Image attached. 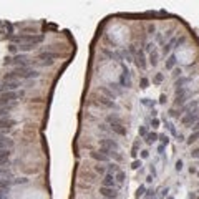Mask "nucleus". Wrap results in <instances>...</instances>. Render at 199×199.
I'll return each instance as SVG.
<instances>
[{"instance_id": "a19ab883", "label": "nucleus", "mask_w": 199, "mask_h": 199, "mask_svg": "<svg viewBox=\"0 0 199 199\" xmlns=\"http://www.w3.org/2000/svg\"><path fill=\"white\" fill-rule=\"evenodd\" d=\"M10 52H17V45H10Z\"/></svg>"}, {"instance_id": "72a5a7b5", "label": "nucleus", "mask_w": 199, "mask_h": 199, "mask_svg": "<svg viewBox=\"0 0 199 199\" xmlns=\"http://www.w3.org/2000/svg\"><path fill=\"white\" fill-rule=\"evenodd\" d=\"M95 169H96V173H100V174H105V171H106V169L103 168V166H96Z\"/></svg>"}, {"instance_id": "c85d7f7f", "label": "nucleus", "mask_w": 199, "mask_h": 199, "mask_svg": "<svg viewBox=\"0 0 199 199\" xmlns=\"http://www.w3.org/2000/svg\"><path fill=\"white\" fill-rule=\"evenodd\" d=\"M140 166H141V161H140V159H134V161L131 163V168H133V169H138Z\"/></svg>"}, {"instance_id": "ea45409f", "label": "nucleus", "mask_w": 199, "mask_h": 199, "mask_svg": "<svg viewBox=\"0 0 199 199\" xmlns=\"http://www.w3.org/2000/svg\"><path fill=\"white\" fill-rule=\"evenodd\" d=\"M166 101V95H161V96H159V103H164Z\"/></svg>"}, {"instance_id": "ddd939ff", "label": "nucleus", "mask_w": 199, "mask_h": 199, "mask_svg": "<svg viewBox=\"0 0 199 199\" xmlns=\"http://www.w3.org/2000/svg\"><path fill=\"white\" fill-rule=\"evenodd\" d=\"M136 65L140 66L141 70L146 68V62H144V55H143V52H138V55H136Z\"/></svg>"}, {"instance_id": "6ab92c4d", "label": "nucleus", "mask_w": 199, "mask_h": 199, "mask_svg": "<svg viewBox=\"0 0 199 199\" xmlns=\"http://www.w3.org/2000/svg\"><path fill=\"white\" fill-rule=\"evenodd\" d=\"M191 81V78H181V80H177L176 83H174V86L179 90V86H183V85H186V83H189Z\"/></svg>"}, {"instance_id": "39448f33", "label": "nucleus", "mask_w": 199, "mask_h": 199, "mask_svg": "<svg viewBox=\"0 0 199 199\" xmlns=\"http://www.w3.org/2000/svg\"><path fill=\"white\" fill-rule=\"evenodd\" d=\"M110 128H111V131H113V133L120 134V136H126V134H128L126 126H123L121 121H118V123H111V124H110Z\"/></svg>"}, {"instance_id": "5701e85b", "label": "nucleus", "mask_w": 199, "mask_h": 199, "mask_svg": "<svg viewBox=\"0 0 199 199\" xmlns=\"http://www.w3.org/2000/svg\"><path fill=\"white\" fill-rule=\"evenodd\" d=\"M108 169H110V174H111V173H118V171H121V169L118 168V164H116V163H110V164H108Z\"/></svg>"}, {"instance_id": "20e7f679", "label": "nucleus", "mask_w": 199, "mask_h": 199, "mask_svg": "<svg viewBox=\"0 0 199 199\" xmlns=\"http://www.w3.org/2000/svg\"><path fill=\"white\" fill-rule=\"evenodd\" d=\"M19 86H20V83L17 80L15 81H3L2 86H0V91H2V93H7V91H15Z\"/></svg>"}, {"instance_id": "1a4fd4ad", "label": "nucleus", "mask_w": 199, "mask_h": 199, "mask_svg": "<svg viewBox=\"0 0 199 199\" xmlns=\"http://www.w3.org/2000/svg\"><path fill=\"white\" fill-rule=\"evenodd\" d=\"M12 146H13V141L10 138L3 136V134H0V149H10Z\"/></svg>"}, {"instance_id": "dca6fc26", "label": "nucleus", "mask_w": 199, "mask_h": 199, "mask_svg": "<svg viewBox=\"0 0 199 199\" xmlns=\"http://www.w3.org/2000/svg\"><path fill=\"white\" fill-rule=\"evenodd\" d=\"M13 184V181L10 179H0V191H7Z\"/></svg>"}, {"instance_id": "7c9ffc66", "label": "nucleus", "mask_w": 199, "mask_h": 199, "mask_svg": "<svg viewBox=\"0 0 199 199\" xmlns=\"http://www.w3.org/2000/svg\"><path fill=\"white\" fill-rule=\"evenodd\" d=\"M163 78H164V76H163V73H158V75L154 76V80H153V81H154V83H161Z\"/></svg>"}, {"instance_id": "aec40b11", "label": "nucleus", "mask_w": 199, "mask_h": 199, "mask_svg": "<svg viewBox=\"0 0 199 199\" xmlns=\"http://www.w3.org/2000/svg\"><path fill=\"white\" fill-rule=\"evenodd\" d=\"M197 140H199V131H194V133L187 138V144H193L194 141H197Z\"/></svg>"}, {"instance_id": "37998d69", "label": "nucleus", "mask_w": 199, "mask_h": 199, "mask_svg": "<svg viewBox=\"0 0 199 199\" xmlns=\"http://www.w3.org/2000/svg\"><path fill=\"white\" fill-rule=\"evenodd\" d=\"M189 173H191V174L196 173V168H194V166H191V168H189Z\"/></svg>"}, {"instance_id": "4be33fe9", "label": "nucleus", "mask_w": 199, "mask_h": 199, "mask_svg": "<svg viewBox=\"0 0 199 199\" xmlns=\"http://www.w3.org/2000/svg\"><path fill=\"white\" fill-rule=\"evenodd\" d=\"M149 62H151L153 66H156V63H158V52H153L151 55H149Z\"/></svg>"}, {"instance_id": "6e6552de", "label": "nucleus", "mask_w": 199, "mask_h": 199, "mask_svg": "<svg viewBox=\"0 0 199 199\" xmlns=\"http://www.w3.org/2000/svg\"><path fill=\"white\" fill-rule=\"evenodd\" d=\"M15 120L8 118V116H5V118H0V130H10V128L15 126Z\"/></svg>"}, {"instance_id": "f03ea898", "label": "nucleus", "mask_w": 199, "mask_h": 199, "mask_svg": "<svg viewBox=\"0 0 199 199\" xmlns=\"http://www.w3.org/2000/svg\"><path fill=\"white\" fill-rule=\"evenodd\" d=\"M197 121H199V111L186 113V115H184L183 118H181V123H183L184 126H191V128H193Z\"/></svg>"}, {"instance_id": "f8f14e48", "label": "nucleus", "mask_w": 199, "mask_h": 199, "mask_svg": "<svg viewBox=\"0 0 199 199\" xmlns=\"http://www.w3.org/2000/svg\"><path fill=\"white\" fill-rule=\"evenodd\" d=\"M91 158L96 159V161H101V163L108 161V154H105L101 149H100V151H93V153H91Z\"/></svg>"}, {"instance_id": "423d86ee", "label": "nucleus", "mask_w": 199, "mask_h": 199, "mask_svg": "<svg viewBox=\"0 0 199 199\" xmlns=\"http://www.w3.org/2000/svg\"><path fill=\"white\" fill-rule=\"evenodd\" d=\"M0 100H2L5 105H8V103L19 100V93H15V91H7V93H2V95H0Z\"/></svg>"}, {"instance_id": "2f4dec72", "label": "nucleus", "mask_w": 199, "mask_h": 199, "mask_svg": "<svg viewBox=\"0 0 199 199\" xmlns=\"http://www.w3.org/2000/svg\"><path fill=\"white\" fill-rule=\"evenodd\" d=\"M159 140L163 141V144H168V143H169V138L166 136V134H163V136H159Z\"/></svg>"}, {"instance_id": "c9c22d12", "label": "nucleus", "mask_w": 199, "mask_h": 199, "mask_svg": "<svg viewBox=\"0 0 199 199\" xmlns=\"http://www.w3.org/2000/svg\"><path fill=\"white\" fill-rule=\"evenodd\" d=\"M151 124H153V128H158V126H159V120H158V118H154Z\"/></svg>"}, {"instance_id": "bb28decb", "label": "nucleus", "mask_w": 199, "mask_h": 199, "mask_svg": "<svg viewBox=\"0 0 199 199\" xmlns=\"http://www.w3.org/2000/svg\"><path fill=\"white\" fill-rule=\"evenodd\" d=\"M8 110H10V106H3V108H0V118H5V116L8 115Z\"/></svg>"}, {"instance_id": "49530a36", "label": "nucleus", "mask_w": 199, "mask_h": 199, "mask_svg": "<svg viewBox=\"0 0 199 199\" xmlns=\"http://www.w3.org/2000/svg\"><path fill=\"white\" fill-rule=\"evenodd\" d=\"M197 176H199V173H197Z\"/></svg>"}, {"instance_id": "4c0bfd02", "label": "nucleus", "mask_w": 199, "mask_h": 199, "mask_svg": "<svg viewBox=\"0 0 199 199\" xmlns=\"http://www.w3.org/2000/svg\"><path fill=\"white\" fill-rule=\"evenodd\" d=\"M191 156H193V158H199V148H197V149H194V151L191 153Z\"/></svg>"}, {"instance_id": "c03bdc74", "label": "nucleus", "mask_w": 199, "mask_h": 199, "mask_svg": "<svg viewBox=\"0 0 199 199\" xmlns=\"http://www.w3.org/2000/svg\"><path fill=\"white\" fill-rule=\"evenodd\" d=\"M168 199H173V197H168Z\"/></svg>"}, {"instance_id": "a878e982", "label": "nucleus", "mask_w": 199, "mask_h": 199, "mask_svg": "<svg viewBox=\"0 0 199 199\" xmlns=\"http://www.w3.org/2000/svg\"><path fill=\"white\" fill-rule=\"evenodd\" d=\"M124 177H126V176H124V173H123V171H118V173H116V177H115V179L118 181V183H124Z\"/></svg>"}, {"instance_id": "0eeeda50", "label": "nucleus", "mask_w": 199, "mask_h": 199, "mask_svg": "<svg viewBox=\"0 0 199 199\" xmlns=\"http://www.w3.org/2000/svg\"><path fill=\"white\" fill-rule=\"evenodd\" d=\"M5 63H13V65H20V66H25L27 65V56L25 55H19L15 58H5Z\"/></svg>"}, {"instance_id": "2eb2a0df", "label": "nucleus", "mask_w": 199, "mask_h": 199, "mask_svg": "<svg viewBox=\"0 0 199 199\" xmlns=\"http://www.w3.org/2000/svg\"><path fill=\"white\" fill-rule=\"evenodd\" d=\"M40 58L45 60V62L48 60V63H52L55 58H58V55H56V53H47V52H45V53H42V55H40Z\"/></svg>"}, {"instance_id": "a18cd8bd", "label": "nucleus", "mask_w": 199, "mask_h": 199, "mask_svg": "<svg viewBox=\"0 0 199 199\" xmlns=\"http://www.w3.org/2000/svg\"><path fill=\"white\" fill-rule=\"evenodd\" d=\"M196 199H199V196H197V197H196Z\"/></svg>"}, {"instance_id": "9d476101", "label": "nucleus", "mask_w": 199, "mask_h": 199, "mask_svg": "<svg viewBox=\"0 0 199 199\" xmlns=\"http://www.w3.org/2000/svg\"><path fill=\"white\" fill-rule=\"evenodd\" d=\"M10 159V149H0V168L5 166Z\"/></svg>"}, {"instance_id": "473e14b6", "label": "nucleus", "mask_w": 199, "mask_h": 199, "mask_svg": "<svg viewBox=\"0 0 199 199\" xmlns=\"http://www.w3.org/2000/svg\"><path fill=\"white\" fill-rule=\"evenodd\" d=\"M181 169H183V161L177 159V161H176V171H181Z\"/></svg>"}, {"instance_id": "f257e3e1", "label": "nucleus", "mask_w": 199, "mask_h": 199, "mask_svg": "<svg viewBox=\"0 0 199 199\" xmlns=\"http://www.w3.org/2000/svg\"><path fill=\"white\" fill-rule=\"evenodd\" d=\"M100 146H101V151L105 153V154H108V156H110V153L118 151V149H120L118 143H116V141H113V140H101Z\"/></svg>"}, {"instance_id": "412c9836", "label": "nucleus", "mask_w": 199, "mask_h": 199, "mask_svg": "<svg viewBox=\"0 0 199 199\" xmlns=\"http://www.w3.org/2000/svg\"><path fill=\"white\" fill-rule=\"evenodd\" d=\"M0 176H2V179H7V176H10V169L2 166V168H0Z\"/></svg>"}, {"instance_id": "b1692460", "label": "nucleus", "mask_w": 199, "mask_h": 199, "mask_svg": "<svg viewBox=\"0 0 199 199\" xmlns=\"http://www.w3.org/2000/svg\"><path fill=\"white\" fill-rule=\"evenodd\" d=\"M138 146H140V141H134L133 149H131V156H133V158H136L138 156Z\"/></svg>"}, {"instance_id": "c756f323", "label": "nucleus", "mask_w": 199, "mask_h": 199, "mask_svg": "<svg viewBox=\"0 0 199 199\" xmlns=\"http://www.w3.org/2000/svg\"><path fill=\"white\" fill-rule=\"evenodd\" d=\"M140 136H144V138L148 136V130H146V126H141V128H140Z\"/></svg>"}, {"instance_id": "e433bc0d", "label": "nucleus", "mask_w": 199, "mask_h": 199, "mask_svg": "<svg viewBox=\"0 0 199 199\" xmlns=\"http://www.w3.org/2000/svg\"><path fill=\"white\" fill-rule=\"evenodd\" d=\"M166 126H168V128H169V131H171V133H173V134H176V130H174V126H173V124H171V123H168V124H166Z\"/></svg>"}, {"instance_id": "cd10ccee", "label": "nucleus", "mask_w": 199, "mask_h": 199, "mask_svg": "<svg viewBox=\"0 0 199 199\" xmlns=\"http://www.w3.org/2000/svg\"><path fill=\"white\" fill-rule=\"evenodd\" d=\"M144 191H146V187H144L143 184H141V186L138 187V191H136V196H138V197H141V196L144 194Z\"/></svg>"}, {"instance_id": "7ed1b4c3", "label": "nucleus", "mask_w": 199, "mask_h": 199, "mask_svg": "<svg viewBox=\"0 0 199 199\" xmlns=\"http://www.w3.org/2000/svg\"><path fill=\"white\" fill-rule=\"evenodd\" d=\"M100 193H101V196L106 197V199H118V191H116L115 187H105V186H101V187H100Z\"/></svg>"}, {"instance_id": "f704fd0d", "label": "nucleus", "mask_w": 199, "mask_h": 199, "mask_svg": "<svg viewBox=\"0 0 199 199\" xmlns=\"http://www.w3.org/2000/svg\"><path fill=\"white\" fill-rule=\"evenodd\" d=\"M141 88H148V80H146V78L141 80Z\"/></svg>"}, {"instance_id": "9b49d317", "label": "nucleus", "mask_w": 199, "mask_h": 199, "mask_svg": "<svg viewBox=\"0 0 199 199\" xmlns=\"http://www.w3.org/2000/svg\"><path fill=\"white\" fill-rule=\"evenodd\" d=\"M116 181H115V176L113 174H105V177H103V186L105 187H115Z\"/></svg>"}, {"instance_id": "58836bf2", "label": "nucleus", "mask_w": 199, "mask_h": 199, "mask_svg": "<svg viewBox=\"0 0 199 199\" xmlns=\"http://www.w3.org/2000/svg\"><path fill=\"white\" fill-rule=\"evenodd\" d=\"M149 156V151L148 149H144V151H141V158H148Z\"/></svg>"}, {"instance_id": "4468645a", "label": "nucleus", "mask_w": 199, "mask_h": 199, "mask_svg": "<svg viewBox=\"0 0 199 199\" xmlns=\"http://www.w3.org/2000/svg\"><path fill=\"white\" fill-rule=\"evenodd\" d=\"M197 106H199V100H194V101L189 103V105L184 106V108H183V113H191L194 108H197Z\"/></svg>"}, {"instance_id": "393cba45", "label": "nucleus", "mask_w": 199, "mask_h": 199, "mask_svg": "<svg viewBox=\"0 0 199 199\" xmlns=\"http://www.w3.org/2000/svg\"><path fill=\"white\" fill-rule=\"evenodd\" d=\"M100 101H101L103 103V105H105V106H108V108H115V103H113V101H108V100H106V98H100Z\"/></svg>"}, {"instance_id": "f3484780", "label": "nucleus", "mask_w": 199, "mask_h": 199, "mask_svg": "<svg viewBox=\"0 0 199 199\" xmlns=\"http://www.w3.org/2000/svg\"><path fill=\"white\" fill-rule=\"evenodd\" d=\"M158 138H159V134L153 131V133H149L148 136H146V143H148V144H153V143H154L156 140H158Z\"/></svg>"}, {"instance_id": "79ce46f5", "label": "nucleus", "mask_w": 199, "mask_h": 199, "mask_svg": "<svg viewBox=\"0 0 199 199\" xmlns=\"http://www.w3.org/2000/svg\"><path fill=\"white\" fill-rule=\"evenodd\" d=\"M193 130H194V131H199V121H197V123L193 126Z\"/></svg>"}, {"instance_id": "a211bd4d", "label": "nucleus", "mask_w": 199, "mask_h": 199, "mask_svg": "<svg viewBox=\"0 0 199 199\" xmlns=\"http://www.w3.org/2000/svg\"><path fill=\"white\" fill-rule=\"evenodd\" d=\"M174 65H176V56L171 55V56L168 58V62H166V68H168V70H171Z\"/></svg>"}]
</instances>
